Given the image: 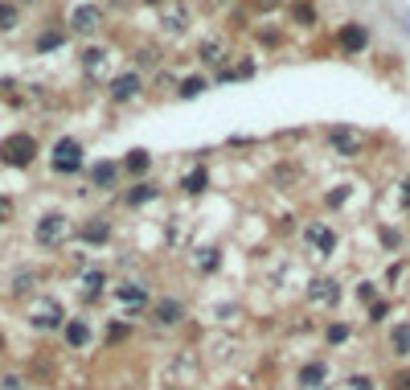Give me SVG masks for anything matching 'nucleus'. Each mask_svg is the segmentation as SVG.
Here are the masks:
<instances>
[{
    "label": "nucleus",
    "mask_w": 410,
    "mask_h": 390,
    "mask_svg": "<svg viewBox=\"0 0 410 390\" xmlns=\"http://www.w3.org/2000/svg\"><path fill=\"white\" fill-rule=\"evenodd\" d=\"M29 284H33V280H29V276H21V280H16V288H12V292H16V296H25V292H29Z\"/></svg>",
    "instance_id": "27"
},
{
    "label": "nucleus",
    "mask_w": 410,
    "mask_h": 390,
    "mask_svg": "<svg viewBox=\"0 0 410 390\" xmlns=\"http://www.w3.org/2000/svg\"><path fill=\"white\" fill-rule=\"evenodd\" d=\"M308 239H312L320 251H333V243H337V239H333V230H324V226H312V230H308Z\"/></svg>",
    "instance_id": "20"
},
{
    "label": "nucleus",
    "mask_w": 410,
    "mask_h": 390,
    "mask_svg": "<svg viewBox=\"0 0 410 390\" xmlns=\"http://www.w3.org/2000/svg\"><path fill=\"white\" fill-rule=\"evenodd\" d=\"M12 25H16V8L8 0H0V33H8Z\"/></svg>",
    "instance_id": "21"
},
{
    "label": "nucleus",
    "mask_w": 410,
    "mask_h": 390,
    "mask_svg": "<svg viewBox=\"0 0 410 390\" xmlns=\"http://www.w3.org/2000/svg\"><path fill=\"white\" fill-rule=\"evenodd\" d=\"M201 90H209V82H205L201 74H193V78H185V82H181V90H177V95H181V99H197Z\"/></svg>",
    "instance_id": "18"
},
{
    "label": "nucleus",
    "mask_w": 410,
    "mask_h": 390,
    "mask_svg": "<svg viewBox=\"0 0 410 390\" xmlns=\"http://www.w3.org/2000/svg\"><path fill=\"white\" fill-rule=\"evenodd\" d=\"M8 214H12V206H8V197H0V222H8Z\"/></svg>",
    "instance_id": "28"
},
{
    "label": "nucleus",
    "mask_w": 410,
    "mask_h": 390,
    "mask_svg": "<svg viewBox=\"0 0 410 390\" xmlns=\"http://www.w3.org/2000/svg\"><path fill=\"white\" fill-rule=\"evenodd\" d=\"M324 378H329V366H324V362H308V366L300 370V387L304 390H320Z\"/></svg>",
    "instance_id": "11"
},
{
    "label": "nucleus",
    "mask_w": 410,
    "mask_h": 390,
    "mask_svg": "<svg viewBox=\"0 0 410 390\" xmlns=\"http://www.w3.org/2000/svg\"><path fill=\"white\" fill-rule=\"evenodd\" d=\"M62 234H66V218H62V214H45V218L37 222V243H41V247H53Z\"/></svg>",
    "instance_id": "8"
},
{
    "label": "nucleus",
    "mask_w": 410,
    "mask_h": 390,
    "mask_svg": "<svg viewBox=\"0 0 410 390\" xmlns=\"http://www.w3.org/2000/svg\"><path fill=\"white\" fill-rule=\"evenodd\" d=\"M333 144H337L345 156H357V152H361V140H357L353 132H345V127H337V132H333Z\"/></svg>",
    "instance_id": "13"
},
{
    "label": "nucleus",
    "mask_w": 410,
    "mask_h": 390,
    "mask_svg": "<svg viewBox=\"0 0 410 390\" xmlns=\"http://www.w3.org/2000/svg\"><path fill=\"white\" fill-rule=\"evenodd\" d=\"M62 337H66L70 350H86V345H90V325H86L82 317H70V321L62 325Z\"/></svg>",
    "instance_id": "9"
},
{
    "label": "nucleus",
    "mask_w": 410,
    "mask_h": 390,
    "mask_svg": "<svg viewBox=\"0 0 410 390\" xmlns=\"http://www.w3.org/2000/svg\"><path fill=\"white\" fill-rule=\"evenodd\" d=\"M140 90H144V82H140L136 70H127V74H119V78L111 82V99H115V103H127V99H136Z\"/></svg>",
    "instance_id": "7"
},
{
    "label": "nucleus",
    "mask_w": 410,
    "mask_h": 390,
    "mask_svg": "<svg viewBox=\"0 0 410 390\" xmlns=\"http://www.w3.org/2000/svg\"><path fill=\"white\" fill-rule=\"evenodd\" d=\"M263 4H271V0H263Z\"/></svg>",
    "instance_id": "31"
},
{
    "label": "nucleus",
    "mask_w": 410,
    "mask_h": 390,
    "mask_svg": "<svg viewBox=\"0 0 410 390\" xmlns=\"http://www.w3.org/2000/svg\"><path fill=\"white\" fill-rule=\"evenodd\" d=\"M103 284H107V276H103V271H86V288H90V292H99Z\"/></svg>",
    "instance_id": "24"
},
{
    "label": "nucleus",
    "mask_w": 410,
    "mask_h": 390,
    "mask_svg": "<svg viewBox=\"0 0 410 390\" xmlns=\"http://www.w3.org/2000/svg\"><path fill=\"white\" fill-rule=\"evenodd\" d=\"M49 164H53V173H78L82 169V144L70 140V136H62L53 144V152H49Z\"/></svg>",
    "instance_id": "2"
},
{
    "label": "nucleus",
    "mask_w": 410,
    "mask_h": 390,
    "mask_svg": "<svg viewBox=\"0 0 410 390\" xmlns=\"http://www.w3.org/2000/svg\"><path fill=\"white\" fill-rule=\"evenodd\" d=\"M402 206H410V181L402 185Z\"/></svg>",
    "instance_id": "29"
},
{
    "label": "nucleus",
    "mask_w": 410,
    "mask_h": 390,
    "mask_svg": "<svg viewBox=\"0 0 410 390\" xmlns=\"http://www.w3.org/2000/svg\"><path fill=\"white\" fill-rule=\"evenodd\" d=\"M57 45H62V33H45V37L37 41V49H41V53H49V49H57Z\"/></svg>",
    "instance_id": "22"
},
{
    "label": "nucleus",
    "mask_w": 410,
    "mask_h": 390,
    "mask_svg": "<svg viewBox=\"0 0 410 390\" xmlns=\"http://www.w3.org/2000/svg\"><path fill=\"white\" fill-rule=\"evenodd\" d=\"M66 321H70V317H66V313H62V304H57V300H49V296H45V300H37V308L29 313V325H33V329H41V333H49V329H57V325H66Z\"/></svg>",
    "instance_id": "3"
},
{
    "label": "nucleus",
    "mask_w": 410,
    "mask_h": 390,
    "mask_svg": "<svg viewBox=\"0 0 410 390\" xmlns=\"http://www.w3.org/2000/svg\"><path fill=\"white\" fill-rule=\"evenodd\" d=\"M152 197H156V185H148V181H140V185L127 189V206H144V202H152Z\"/></svg>",
    "instance_id": "16"
},
{
    "label": "nucleus",
    "mask_w": 410,
    "mask_h": 390,
    "mask_svg": "<svg viewBox=\"0 0 410 390\" xmlns=\"http://www.w3.org/2000/svg\"><path fill=\"white\" fill-rule=\"evenodd\" d=\"M337 45H341V53H349V58L366 53V49H370V29H366V25H357V21L341 25V33H337Z\"/></svg>",
    "instance_id": "4"
},
{
    "label": "nucleus",
    "mask_w": 410,
    "mask_h": 390,
    "mask_svg": "<svg viewBox=\"0 0 410 390\" xmlns=\"http://www.w3.org/2000/svg\"><path fill=\"white\" fill-rule=\"evenodd\" d=\"M181 185H185V193H205V189H209V173H205V169H193Z\"/></svg>",
    "instance_id": "15"
},
{
    "label": "nucleus",
    "mask_w": 410,
    "mask_h": 390,
    "mask_svg": "<svg viewBox=\"0 0 410 390\" xmlns=\"http://www.w3.org/2000/svg\"><path fill=\"white\" fill-rule=\"evenodd\" d=\"M115 173H119V169H115V164H107V160H103V164H94V169H90V181H94V185H99V189H107V185H111V181H115Z\"/></svg>",
    "instance_id": "19"
},
{
    "label": "nucleus",
    "mask_w": 410,
    "mask_h": 390,
    "mask_svg": "<svg viewBox=\"0 0 410 390\" xmlns=\"http://www.w3.org/2000/svg\"><path fill=\"white\" fill-rule=\"evenodd\" d=\"M70 25H74V33H94V29L103 25V8H99V4H74Z\"/></svg>",
    "instance_id": "5"
},
{
    "label": "nucleus",
    "mask_w": 410,
    "mask_h": 390,
    "mask_svg": "<svg viewBox=\"0 0 410 390\" xmlns=\"http://www.w3.org/2000/svg\"><path fill=\"white\" fill-rule=\"evenodd\" d=\"M115 296H119L123 304H144V300H148V288H144V284H123Z\"/></svg>",
    "instance_id": "17"
},
{
    "label": "nucleus",
    "mask_w": 410,
    "mask_h": 390,
    "mask_svg": "<svg viewBox=\"0 0 410 390\" xmlns=\"http://www.w3.org/2000/svg\"><path fill=\"white\" fill-rule=\"evenodd\" d=\"M394 390H410V370L407 374H394Z\"/></svg>",
    "instance_id": "26"
},
{
    "label": "nucleus",
    "mask_w": 410,
    "mask_h": 390,
    "mask_svg": "<svg viewBox=\"0 0 410 390\" xmlns=\"http://www.w3.org/2000/svg\"><path fill=\"white\" fill-rule=\"evenodd\" d=\"M0 345H4V337H0Z\"/></svg>",
    "instance_id": "30"
},
{
    "label": "nucleus",
    "mask_w": 410,
    "mask_h": 390,
    "mask_svg": "<svg viewBox=\"0 0 410 390\" xmlns=\"http://www.w3.org/2000/svg\"><path fill=\"white\" fill-rule=\"evenodd\" d=\"M82 239H86V243H107V239H111V226H107V218H86V226H82Z\"/></svg>",
    "instance_id": "12"
},
{
    "label": "nucleus",
    "mask_w": 410,
    "mask_h": 390,
    "mask_svg": "<svg viewBox=\"0 0 410 390\" xmlns=\"http://www.w3.org/2000/svg\"><path fill=\"white\" fill-rule=\"evenodd\" d=\"M152 321H156L160 329H172V325H181V321H185V304L168 296V300H160V304L152 308Z\"/></svg>",
    "instance_id": "6"
},
{
    "label": "nucleus",
    "mask_w": 410,
    "mask_h": 390,
    "mask_svg": "<svg viewBox=\"0 0 410 390\" xmlns=\"http://www.w3.org/2000/svg\"><path fill=\"white\" fill-rule=\"evenodd\" d=\"M329 341H333V345L349 341V329H345V325H329Z\"/></svg>",
    "instance_id": "23"
},
{
    "label": "nucleus",
    "mask_w": 410,
    "mask_h": 390,
    "mask_svg": "<svg viewBox=\"0 0 410 390\" xmlns=\"http://www.w3.org/2000/svg\"><path fill=\"white\" fill-rule=\"evenodd\" d=\"M33 156H37V140H33L29 132H12V136L0 140V160H4V164L25 169V164H33Z\"/></svg>",
    "instance_id": "1"
},
{
    "label": "nucleus",
    "mask_w": 410,
    "mask_h": 390,
    "mask_svg": "<svg viewBox=\"0 0 410 390\" xmlns=\"http://www.w3.org/2000/svg\"><path fill=\"white\" fill-rule=\"evenodd\" d=\"M123 169L140 177V173H148V169H152V156H148L144 148H131V152H127V160H123Z\"/></svg>",
    "instance_id": "14"
},
{
    "label": "nucleus",
    "mask_w": 410,
    "mask_h": 390,
    "mask_svg": "<svg viewBox=\"0 0 410 390\" xmlns=\"http://www.w3.org/2000/svg\"><path fill=\"white\" fill-rule=\"evenodd\" d=\"M0 390H25V387H21L16 374H4V378H0Z\"/></svg>",
    "instance_id": "25"
},
{
    "label": "nucleus",
    "mask_w": 410,
    "mask_h": 390,
    "mask_svg": "<svg viewBox=\"0 0 410 390\" xmlns=\"http://www.w3.org/2000/svg\"><path fill=\"white\" fill-rule=\"evenodd\" d=\"M390 354L410 358V321H398V325L390 329Z\"/></svg>",
    "instance_id": "10"
}]
</instances>
